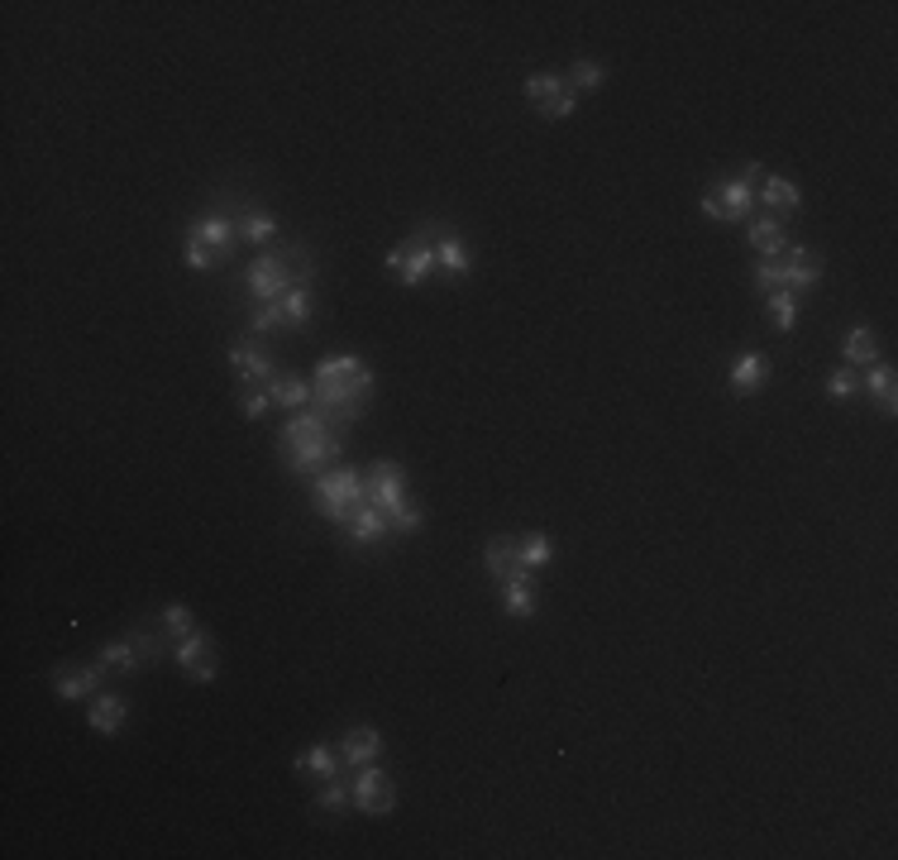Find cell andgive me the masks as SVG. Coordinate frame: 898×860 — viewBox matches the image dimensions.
Listing matches in <instances>:
<instances>
[{"label": "cell", "instance_id": "obj_1", "mask_svg": "<svg viewBox=\"0 0 898 860\" xmlns=\"http://www.w3.org/2000/svg\"><path fill=\"white\" fill-rule=\"evenodd\" d=\"M373 383H378V378H373V368L359 354L321 358L316 373H311V387H316L311 411H321L335 430L354 426L359 416L368 411V401H373Z\"/></svg>", "mask_w": 898, "mask_h": 860}, {"label": "cell", "instance_id": "obj_2", "mask_svg": "<svg viewBox=\"0 0 898 860\" xmlns=\"http://www.w3.org/2000/svg\"><path fill=\"white\" fill-rule=\"evenodd\" d=\"M278 454H282V464L292 469V473H301V479H316V473H325V469L340 464L344 436L325 421L321 411L307 407V411L287 416V426L278 430Z\"/></svg>", "mask_w": 898, "mask_h": 860}, {"label": "cell", "instance_id": "obj_3", "mask_svg": "<svg viewBox=\"0 0 898 860\" xmlns=\"http://www.w3.org/2000/svg\"><path fill=\"white\" fill-rule=\"evenodd\" d=\"M301 282H316V258L301 239L258 249V258L244 268V292H249L254 301H282Z\"/></svg>", "mask_w": 898, "mask_h": 860}, {"label": "cell", "instance_id": "obj_4", "mask_svg": "<svg viewBox=\"0 0 898 860\" xmlns=\"http://www.w3.org/2000/svg\"><path fill=\"white\" fill-rule=\"evenodd\" d=\"M373 502V483H368V469H354V464H335L325 473H316L311 479V507L321 522L330 526H344L359 507H368Z\"/></svg>", "mask_w": 898, "mask_h": 860}, {"label": "cell", "instance_id": "obj_5", "mask_svg": "<svg viewBox=\"0 0 898 860\" xmlns=\"http://www.w3.org/2000/svg\"><path fill=\"white\" fill-rule=\"evenodd\" d=\"M368 483H373V507L387 516L393 536H411V530L426 526L421 502L407 497V469H402L397 459H373V464H368Z\"/></svg>", "mask_w": 898, "mask_h": 860}, {"label": "cell", "instance_id": "obj_6", "mask_svg": "<svg viewBox=\"0 0 898 860\" xmlns=\"http://www.w3.org/2000/svg\"><path fill=\"white\" fill-rule=\"evenodd\" d=\"M765 178V163H746L736 178H717L703 186V215L707 221L741 225L756 215V182Z\"/></svg>", "mask_w": 898, "mask_h": 860}, {"label": "cell", "instance_id": "obj_7", "mask_svg": "<svg viewBox=\"0 0 898 860\" xmlns=\"http://www.w3.org/2000/svg\"><path fill=\"white\" fill-rule=\"evenodd\" d=\"M436 229L440 221H426V225H416L407 239L397 244L393 254H387V272L402 282V287H426L430 282V272H436Z\"/></svg>", "mask_w": 898, "mask_h": 860}, {"label": "cell", "instance_id": "obj_8", "mask_svg": "<svg viewBox=\"0 0 898 860\" xmlns=\"http://www.w3.org/2000/svg\"><path fill=\"white\" fill-rule=\"evenodd\" d=\"M215 206H221L229 221H235L239 229V244H258V249H272L278 244V221L258 206L254 196H244V192H221L215 196Z\"/></svg>", "mask_w": 898, "mask_h": 860}, {"label": "cell", "instance_id": "obj_9", "mask_svg": "<svg viewBox=\"0 0 898 860\" xmlns=\"http://www.w3.org/2000/svg\"><path fill=\"white\" fill-rule=\"evenodd\" d=\"M350 798H354V813H368V817H387L397 808V784L378 760L373 765H359L354 780H350Z\"/></svg>", "mask_w": 898, "mask_h": 860}, {"label": "cell", "instance_id": "obj_10", "mask_svg": "<svg viewBox=\"0 0 898 860\" xmlns=\"http://www.w3.org/2000/svg\"><path fill=\"white\" fill-rule=\"evenodd\" d=\"M172 665H178L192 684H211L221 674V651H215V636L211 631H186L182 641H172Z\"/></svg>", "mask_w": 898, "mask_h": 860}, {"label": "cell", "instance_id": "obj_11", "mask_svg": "<svg viewBox=\"0 0 898 860\" xmlns=\"http://www.w3.org/2000/svg\"><path fill=\"white\" fill-rule=\"evenodd\" d=\"M182 239H186V244H206V249H215V254L225 258V264H229V254L239 249V229H235V221H229V215H225L221 206H215L211 215H201V221L186 225V229H182Z\"/></svg>", "mask_w": 898, "mask_h": 860}, {"label": "cell", "instance_id": "obj_12", "mask_svg": "<svg viewBox=\"0 0 898 860\" xmlns=\"http://www.w3.org/2000/svg\"><path fill=\"white\" fill-rule=\"evenodd\" d=\"M229 368H235V378H239V383H268V378H278V373H282V368H278V358H272V354L264 350V344L249 340V335L229 344Z\"/></svg>", "mask_w": 898, "mask_h": 860}, {"label": "cell", "instance_id": "obj_13", "mask_svg": "<svg viewBox=\"0 0 898 860\" xmlns=\"http://www.w3.org/2000/svg\"><path fill=\"white\" fill-rule=\"evenodd\" d=\"M765 383H770V354L765 350H741L736 354V364L727 368L731 397H756V393H765Z\"/></svg>", "mask_w": 898, "mask_h": 860}, {"label": "cell", "instance_id": "obj_14", "mask_svg": "<svg viewBox=\"0 0 898 860\" xmlns=\"http://www.w3.org/2000/svg\"><path fill=\"white\" fill-rule=\"evenodd\" d=\"M53 688L63 702L92 698L106 688V669H100V659H92V665H63V669H53Z\"/></svg>", "mask_w": 898, "mask_h": 860}, {"label": "cell", "instance_id": "obj_15", "mask_svg": "<svg viewBox=\"0 0 898 860\" xmlns=\"http://www.w3.org/2000/svg\"><path fill=\"white\" fill-rule=\"evenodd\" d=\"M498 593H502V612L516 616V622H531L535 608H541V583L531 579V569H516L512 579H502Z\"/></svg>", "mask_w": 898, "mask_h": 860}, {"label": "cell", "instance_id": "obj_16", "mask_svg": "<svg viewBox=\"0 0 898 860\" xmlns=\"http://www.w3.org/2000/svg\"><path fill=\"white\" fill-rule=\"evenodd\" d=\"M779 264H784V292H793V297L813 292L822 282V258L813 249H803V244H789V254Z\"/></svg>", "mask_w": 898, "mask_h": 860}, {"label": "cell", "instance_id": "obj_17", "mask_svg": "<svg viewBox=\"0 0 898 860\" xmlns=\"http://www.w3.org/2000/svg\"><path fill=\"white\" fill-rule=\"evenodd\" d=\"M860 397H875V407L885 421L898 416V378H894V364H870L860 368Z\"/></svg>", "mask_w": 898, "mask_h": 860}, {"label": "cell", "instance_id": "obj_18", "mask_svg": "<svg viewBox=\"0 0 898 860\" xmlns=\"http://www.w3.org/2000/svg\"><path fill=\"white\" fill-rule=\"evenodd\" d=\"M383 755V731L378 727H368V722H359L344 731V741H340V760H344V770H359V765H373V760Z\"/></svg>", "mask_w": 898, "mask_h": 860}, {"label": "cell", "instance_id": "obj_19", "mask_svg": "<svg viewBox=\"0 0 898 860\" xmlns=\"http://www.w3.org/2000/svg\"><path fill=\"white\" fill-rule=\"evenodd\" d=\"M436 264L449 272L455 282H463L473 272V254H469V244H463V235L455 225H440L436 229Z\"/></svg>", "mask_w": 898, "mask_h": 860}, {"label": "cell", "instance_id": "obj_20", "mask_svg": "<svg viewBox=\"0 0 898 860\" xmlns=\"http://www.w3.org/2000/svg\"><path fill=\"white\" fill-rule=\"evenodd\" d=\"M756 201L765 206V215H774V221L803 211V192H799V182H789V178H760Z\"/></svg>", "mask_w": 898, "mask_h": 860}, {"label": "cell", "instance_id": "obj_21", "mask_svg": "<svg viewBox=\"0 0 898 860\" xmlns=\"http://www.w3.org/2000/svg\"><path fill=\"white\" fill-rule=\"evenodd\" d=\"M746 239L760 258H784L789 254V229H784V221H774V215H750Z\"/></svg>", "mask_w": 898, "mask_h": 860}, {"label": "cell", "instance_id": "obj_22", "mask_svg": "<svg viewBox=\"0 0 898 860\" xmlns=\"http://www.w3.org/2000/svg\"><path fill=\"white\" fill-rule=\"evenodd\" d=\"M340 530H344V536H350L354 545H364V550H368V545L378 550V545L393 540V526H387V516H383L378 507H373V502H368V507H359Z\"/></svg>", "mask_w": 898, "mask_h": 860}, {"label": "cell", "instance_id": "obj_23", "mask_svg": "<svg viewBox=\"0 0 898 860\" xmlns=\"http://www.w3.org/2000/svg\"><path fill=\"white\" fill-rule=\"evenodd\" d=\"M125 717H129L125 694H115V688H100V694H92V708H86V722H92V731H100V737H115V731L125 727Z\"/></svg>", "mask_w": 898, "mask_h": 860}, {"label": "cell", "instance_id": "obj_24", "mask_svg": "<svg viewBox=\"0 0 898 860\" xmlns=\"http://www.w3.org/2000/svg\"><path fill=\"white\" fill-rule=\"evenodd\" d=\"M264 387H268L272 407H282V411H307L316 401V387L301 378V373H278V378H268Z\"/></svg>", "mask_w": 898, "mask_h": 860}, {"label": "cell", "instance_id": "obj_25", "mask_svg": "<svg viewBox=\"0 0 898 860\" xmlns=\"http://www.w3.org/2000/svg\"><path fill=\"white\" fill-rule=\"evenodd\" d=\"M292 770L307 774V780H316V784H325V780H335V774L344 770V760H340V751L330 741H316V745H307V751L292 760Z\"/></svg>", "mask_w": 898, "mask_h": 860}, {"label": "cell", "instance_id": "obj_26", "mask_svg": "<svg viewBox=\"0 0 898 860\" xmlns=\"http://www.w3.org/2000/svg\"><path fill=\"white\" fill-rule=\"evenodd\" d=\"M483 569H488V579H512L516 569H526L521 565V545H516V536H488V545H483Z\"/></svg>", "mask_w": 898, "mask_h": 860}, {"label": "cell", "instance_id": "obj_27", "mask_svg": "<svg viewBox=\"0 0 898 860\" xmlns=\"http://www.w3.org/2000/svg\"><path fill=\"white\" fill-rule=\"evenodd\" d=\"M96 659H100V669H106V674H120V679H129V674L143 669V655H139V645H135V636H129V631H125L120 641H106V645H100Z\"/></svg>", "mask_w": 898, "mask_h": 860}, {"label": "cell", "instance_id": "obj_28", "mask_svg": "<svg viewBox=\"0 0 898 860\" xmlns=\"http://www.w3.org/2000/svg\"><path fill=\"white\" fill-rule=\"evenodd\" d=\"M765 315H770L774 335H793V330H799V315H803V301L793 292H770L765 297Z\"/></svg>", "mask_w": 898, "mask_h": 860}, {"label": "cell", "instance_id": "obj_29", "mask_svg": "<svg viewBox=\"0 0 898 860\" xmlns=\"http://www.w3.org/2000/svg\"><path fill=\"white\" fill-rule=\"evenodd\" d=\"M842 354H846L851 368H870V364H879V335H875L870 325H856V330L846 335Z\"/></svg>", "mask_w": 898, "mask_h": 860}, {"label": "cell", "instance_id": "obj_30", "mask_svg": "<svg viewBox=\"0 0 898 860\" xmlns=\"http://www.w3.org/2000/svg\"><path fill=\"white\" fill-rule=\"evenodd\" d=\"M282 321H287V330H307L311 325V315H316V292H311V282H301V287H292L282 301Z\"/></svg>", "mask_w": 898, "mask_h": 860}, {"label": "cell", "instance_id": "obj_31", "mask_svg": "<svg viewBox=\"0 0 898 860\" xmlns=\"http://www.w3.org/2000/svg\"><path fill=\"white\" fill-rule=\"evenodd\" d=\"M344 808H354V798H350V784H344L340 774H335V780H325L321 794H316V813H321L325 823H340Z\"/></svg>", "mask_w": 898, "mask_h": 860}, {"label": "cell", "instance_id": "obj_32", "mask_svg": "<svg viewBox=\"0 0 898 860\" xmlns=\"http://www.w3.org/2000/svg\"><path fill=\"white\" fill-rule=\"evenodd\" d=\"M278 330H287V321H282V307H278V301H254L249 321H244V335H249V340H258V335H278Z\"/></svg>", "mask_w": 898, "mask_h": 860}, {"label": "cell", "instance_id": "obj_33", "mask_svg": "<svg viewBox=\"0 0 898 860\" xmlns=\"http://www.w3.org/2000/svg\"><path fill=\"white\" fill-rule=\"evenodd\" d=\"M564 82H569L578 96H588V92H598V86L607 82V67L592 63V57H574L569 72H564Z\"/></svg>", "mask_w": 898, "mask_h": 860}, {"label": "cell", "instance_id": "obj_34", "mask_svg": "<svg viewBox=\"0 0 898 860\" xmlns=\"http://www.w3.org/2000/svg\"><path fill=\"white\" fill-rule=\"evenodd\" d=\"M827 397H832V401H842V407L860 401V368H851V364L832 368V373H827Z\"/></svg>", "mask_w": 898, "mask_h": 860}, {"label": "cell", "instance_id": "obj_35", "mask_svg": "<svg viewBox=\"0 0 898 860\" xmlns=\"http://www.w3.org/2000/svg\"><path fill=\"white\" fill-rule=\"evenodd\" d=\"M516 545H521V565L526 569H541L555 559V540H549L545 530H526V536H516Z\"/></svg>", "mask_w": 898, "mask_h": 860}, {"label": "cell", "instance_id": "obj_36", "mask_svg": "<svg viewBox=\"0 0 898 860\" xmlns=\"http://www.w3.org/2000/svg\"><path fill=\"white\" fill-rule=\"evenodd\" d=\"M750 287H756V297L784 292V264H779V258H756V268H750Z\"/></svg>", "mask_w": 898, "mask_h": 860}, {"label": "cell", "instance_id": "obj_37", "mask_svg": "<svg viewBox=\"0 0 898 860\" xmlns=\"http://www.w3.org/2000/svg\"><path fill=\"white\" fill-rule=\"evenodd\" d=\"M559 86H564V72H531V77H526V86H521V92H526V100H531L535 110H541L545 100L559 92Z\"/></svg>", "mask_w": 898, "mask_h": 860}, {"label": "cell", "instance_id": "obj_38", "mask_svg": "<svg viewBox=\"0 0 898 860\" xmlns=\"http://www.w3.org/2000/svg\"><path fill=\"white\" fill-rule=\"evenodd\" d=\"M158 626H163L172 641H182L186 631H196V616H192V608H186V602H168L163 616H158Z\"/></svg>", "mask_w": 898, "mask_h": 860}, {"label": "cell", "instance_id": "obj_39", "mask_svg": "<svg viewBox=\"0 0 898 860\" xmlns=\"http://www.w3.org/2000/svg\"><path fill=\"white\" fill-rule=\"evenodd\" d=\"M235 401H239V411L249 416V421H258V416H264V411L272 407V397H268V387H264V383H239Z\"/></svg>", "mask_w": 898, "mask_h": 860}, {"label": "cell", "instance_id": "obj_40", "mask_svg": "<svg viewBox=\"0 0 898 860\" xmlns=\"http://www.w3.org/2000/svg\"><path fill=\"white\" fill-rule=\"evenodd\" d=\"M574 110H578V92H574L569 82H564L559 92H555V96H549L545 106H541V120H569Z\"/></svg>", "mask_w": 898, "mask_h": 860}, {"label": "cell", "instance_id": "obj_41", "mask_svg": "<svg viewBox=\"0 0 898 860\" xmlns=\"http://www.w3.org/2000/svg\"><path fill=\"white\" fill-rule=\"evenodd\" d=\"M221 264H225V258L215 254V249H206V244H186V268H192V272H211V268H221Z\"/></svg>", "mask_w": 898, "mask_h": 860}]
</instances>
